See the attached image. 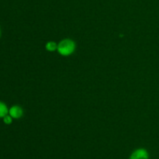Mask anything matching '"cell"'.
I'll return each instance as SVG.
<instances>
[{
	"mask_svg": "<svg viewBox=\"0 0 159 159\" xmlns=\"http://www.w3.org/2000/svg\"><path fill=\"white\" fill-rule=\"evenodd\" d=\"M75 42L70 38H65L57 44V51L61 56H69L75 52Z\"/></svg>",
	"mask_w": 159,
	"mask_h": 159,
	"instance_id": "obj_1",
	"label": "cell"
},
{
	"mask_svg": "<svg viewBox=\"0 0 159 159\" xmlns=\"http://www.w3.org/2000/svg\"><path fill=\"white\" fill-rule=\"evenodd\" d=\"M129 159H149V154L144 148H138L132 152Z\"/></svg>",
	"mask_w": 159,
	"mask_h": 159,
	"instance_id": "obj_2",
	"label": "cell"
},
{
	"mask_svg": "<svg viewBox=\"0 0 159 159\" xmlns=\"http://www.w3.org/2000/svg\"><path fill=\"white\" fill-rule=\"evenodd\" d=\"M9 115L14 119H19L23 115V110L20 105H12L9 108Z\"/></svg>",
	"mask_w": 159,
	"mask_h": 159,
	"instance_id": "obj_3",
	"label": "cell"
},
{
	"mask_svg": "<svg viewBox=\"0 0 159 159\" xmlns=\"http://www.w3.org/2000/svg\"><path fill=\"white\" fill-rule=\"evenodd\" d=\"M9 114V108L7 105L2 101H0V118H3Z\"/></svg>",
	"mask_w": 159,
	"mask_h": 159,
	"instance_id": "obj_4",
	"label": "cell"
},
{
	"mask_svg": "<svg viewBox=\"0 0 159 159\" xmlns=\"http://www.w3.org/2000/svg\"><path fill=\"white\" fill-rule=\"evenodd\" d=\"M45 48L47 51H50V52H53L54 51H57V44L55 43L54 41H48L45 45Z\"/></svg>",
	"mask_w": 159,
	"mask_h": 159,
	"instance_id": "obj_5",
	"label": "cell"
},
{
	"mask_svg": "<svg viewBox=\"0 0 159 159\" xmlns=\"http://www.w3.org/2000/svg\"><path fill=\"white\" fill-rule=\"evenodd\" d=\"M2 119H3V122H4L5 124L10 125L11 123H12V119H13V118H12V117H11L10 115H9V114H8V115H6V116H5L4 118H2Z\"/></svg>",
	"mask_w": 159,
	"mask_h": 159,
	"instance_id": "obj_6",
	"label": "cell"
},
{
	"mask_svg": "<svg viewBox=\"0 0 159 159\" xmlns=\"http://www.w3.org/2000/svg\"><path fill=\"white\" fill-rule=\"evenodd\" d=\"M0 37H1V29H0Z\"/></svg>",
	"mask_w": 159,
	"mask_h": 159,
	"instance_id": "obj_7",
	"label": "cell"
}]
</instances>
